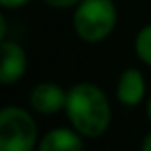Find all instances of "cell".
I'll list each match as a JSON object with an SVG mask.
<instances>
[{
    "label": "cell",
    "mask_w": 151,
    "mask_h": 151,
    "mask_svg": "<svg viewBox=\"0 0 151 151\" xmlns=\"http://www.w3.org/2000/svg\"><path fill=\"white\" fill-rule=\"evenodd\" d=\"M65 113L73 128L86 138H100L111 124V105L103 90L90 82L75 84L67 92Z\"/></svg>",
    "instance_id": "1"
},
{
    "label": "cell",
    "mask_w": 151,
    "mask_h": 151,
    "mask_svg": "<svg viewBox=\"0 0 151 151\" xmlns=\"http://www.w3.org/2000/svg\"><path fill=\"white\" fill-rule=\"evenodd\" d=\"M117 25V8L111 0H81L73 14L75 33L84 42H101Z\"/></svg>",
    "instance_id": "2"
},
{
    "label": "cell",
    "mask_w": 151,
    "mask_h": 151,
    "mask_svg": "<svg viewBox=\"0 0 151 151\" xmlns=\"http://www.w3.org/2000/svg\"><path fill=\"white\" fill-rule=\"evenodd\" d=\"M37 144V122L21 107L0 111V151H33Z\"/></svg>",
    "instance_id": "3"
},
{
    "label": "cell",
    "mask_w": 151,
    "mask_h": 151,
    "mask_svg": "<svg viewBox=\"0 0 151 151\" xmlns=\"http://www.w3.org/2000/svg\"><path fill=\"white\" fill-rule=\"evenodd\" d=\"M27 71V54L17 42H2V63H0V82L14 84Z\"/></svg>",
    "instance_id": "4"
},
{
    "label": "cell",
    "mask_w": 151,
    "mask_h": 151,
    "mask_svg": "<svg viewBox=\"0 0 151 151\" xmlns=\"http://www.w3.org/2000/svg\"><path fill=\"white\" fill-rule=\"evenodd\" d=\"M29 101L33 109H37L42 115H54L58 111L65 109L67 103V94L63 92L61 86L54 82H40L33 88L29 96Z\"/></svg>",
    "instance_id": "5"
},
{
    "label": "cell",
    "mask_w": 151,
    "mask_h": 151,
    "mask_svg": "<svg viewBox=\"0 0 151 151\" xmlns=\"http://www.w3.org/2000/svg\"><path fill=\"white\" fill-rule=\"evenodd\" d=\"M144 94H145L144 75L134 67L122 71L121 78L117 82V100L128 107H134L144 100Z\"/></svg>",
    "instance_id": "6"
},
{
    "label": "cell",
    "mask_w": 151,
    "mask_h": 151,
    "mask_svg": "<svg viewBox=\"0 0 151 151\" xmlns=\"http://www.w3.org/2000/svg\"><path fill=\"white\" fill-rule=\"evenodd\" d=\"M38 151H82V140L77 130L54 128L40 140Z\"/></svg>",
    "instance_id": "7"
},
{
    "label": "cell",
    "mask_w": 151,
    "mask_h": 151,
    "mask_svg": "<svg viewBox=\"0 0 151 151\" xmlns=\"http://www.w3.org/2000/svg\"><path fill=\"white\" fill-rule=\"evenodd\" d=\"M134 48L136 54L145 65L151 67V23L145 27H142V31L136 35V40H134Z\"/></svg>",
    "instance_id": "8"
},
{
    "label": "cell",
    "mask_w": 151,
    "mask_h": 151,
    "mask_svg": "<svg viewBox=\"0 0 151 151\" xmlns=\"http://www.w3.org/2000/svg\"><path fill=\"white\" fill-rule=\"evenodd\" d=\"M44 2L52 8H71L75 4H78L81 0H44Z\"/></svg>",
    "instance_id": "9"
},
{
    "label": "cell",
    "mask_w": 151,
    "mask_h": 151,
    "mask_svg": "<svg viewBox=\"0 0 151 151\" xmlns=\"http://www.w3.org/2000/svg\"><path fill=\"white\" fill-rule=\"evenodd\" d=\"M27 2H29V0H0V4H2L4 8H19Z\"/></svg>",
    "instance_id": "10"
},
{
    "label": "cell",
    "mask_w": 151,
    "mask_h": 151,
    "mask_svg": "<svg viewBox=\"0 0 151 151\" xmlns=\"http://www.w3.org/2000/svg\"><path fill=\"white\" fill-rule=\"evenodd\" d=\"M142 151H151V132L144 138V142H142Z\"/></svg>",
    "instance_id": "11"
},
{
    "label": "cell",
    "mask_w": 151,
    "mask_h": 151,
    "mask_svg": "<svg viewBox=\"0 0 151 151\" xmlns=\"http://www.w3.org/2000/svg\"><path fill=\"white\" fill-rule=\"evenodd\" d=\"M147 117H149V121H151V98L147 100Z\"/></svg>",
    "instance_id": "12"
}]
</instances>
